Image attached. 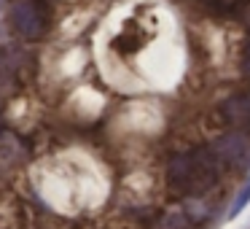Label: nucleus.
<instances>
[{
  "instance_id": "10",
  "label": "nucleus",
  "mask_w": 250,
  "mask_h": 229,
  "mask_svg": "<svg viewBox=\"0 0 250 229\" xmlns=\"http://www.w3.org/2000/svg\"><path fill=\"white\" fill-rule=\"evenodd\" d=\"M0 130H3V119H0Z\"/></svg>"
},
{
  "instance_id": "5",
  "label": "nucleus",
  "mask_w": 250,
  "mask_h": 229,
  "mask_svg": "<svg viewBox=\"0 0 250 229\" xmlns=\"http://www.w3.org/2000/svg\"><path fill=\"white\" fill-rule=\"evenodd\" d=\"M22 60H24V54L17 51V49L0 51V105L6 103V100L14 94V89H17V78H19V70H22Z\"/></svg>"
},
{
  "instance_id": "2",
  "label": "nucleus",
  "mask_w": 250,
  "mask_h": 229,
  "mask_svg": "<svg viewBox=\"0 0 250 229\" xmlns=\"http://www.w3.org/2000/svg\"><path fill=\"white\" fill-rule=\"evenodd\" d=\"M212 157L218 159L221 164H231V167H250V135H245V132H226V135L215 137L210 146Z\"/></svg>"
},
{
  "instance_id": "9",
  "label": "nucleus",
  "mask_w": 250,
  "mask_h": 229,
  "mask_svg": "<svg viewBox=\"0 0 250 229\" xmlns=\"http://www.w3.org/2000/svg\"><path fill=\"white\" fill-rule=\"evenodd\" d=\"M239 19H242V24H245V27L250 30V3H248V6L242 8V11H239Z\"/></svg>"
},
{
  "instance_id": "4",
  "label": "nucleus",
  "mask_w": 250,
  "mask_h": 229,
  "mask_svg": "<svg viewBox=\"0 0 250 229\" xmlns=\"http://www.w3.org/2000/svg\"><path fill=\"white\" fill-rule=\"evenodd\" d=\"M221 119L231 130L250 135V94H231L221 103Z\"/></svg>"
},
{
  "instance_id": "6",
  "label": "nucleus",
  "mask_w": 250,
  "mask_h": 229,
  "mask_svg": "<svg viewBox=\"0 0 250 229\" xmlns=\"http://www.w3.org/2000/svg\"><path fill=\"white\" fill-rule=\"evenodd\" d=\"M153 229H194V224L183 216V213H164L156 218Z\"/></svg>"
},
{
  "instance_id": "7",
  "label": "nucleus",
  "mask_w": 250,
  "mask_h": 229,
  "mask_svg": "<svg viewBox=\"0 0 250 229\" xmlns=\"http://www.w3.org/2000/svg\"><path fill=\"white\" fill-rule=\"evenodd\" d=\"M248 202H250V181L245 183V189L239 191V197H237V200L231 202V207H229V216H237V213L242 210V207L248 205Z\"/></svg>"
},
{
  "instance_id": "3",
  "label": "nucleus",
  "mask_w": 250,
  "mask_h": 229,
  "mask_svg": "<svg viewBox=\"0 0 250 229\" xmlns=\"http://www.w3.org/2000/svg\"><path fill=\"white\" fill-rule=\"evenodd\" d=\"M8 19H11L14 30L24 38H38L46 27V14L38 0H17L8 11Z\"/></svg>"
},
{
  "instance_id": "8",
  "label": "nucleus",
  "mask_w": 250,
  "mask_h": 229,
  "mask_svg": "<svg viewBox=\"0 0 250 229\" xmlns=\"http://www.w3.org/2000/svg\"><path fill=\"white\" fill-rule=\"evenodd\" d=\"M239 73H242L245 78H250V38L242 44V49H239Z\"/></svg>"
},
{
  "instance_id": "11",
  "label": "nucleus",
  "mask_w": 250,
  "mask_h": 229,
  "mask_svg": "<svg viewBox=\"0 0 250 229\" xmlns=\"http://www.w3.org/2000/svg\"><path fill=\"white\" fill-rule=\"evenodd\" d=\"M51 3H57V0H51Z\"/></svg>"
},
{
  "instance_id": "1",
  "label": "nucleus",
  "mask_w": 250,
  "mask_h": 229,
  "mask_svg": "<svg viewBox=\"0 0 250 229\" xmlns=\"http://www.w3.org/2000/svg\"><path fill=\"white\" fill-rule=\"evenodd\" d=\"M221 173V162L212 157L210 148H191L180 151L167 164V181L178 194L202 197L207 189H212Z\"/></svg>"
}]
</instances>
